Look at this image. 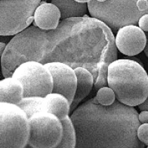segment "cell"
<instances>
[{
  "label": "cell",
  "mask_w": 148,
  "mask_h": 148,
  "mask_svg": "<svg viewBox=\"0 0 148 148\" xmlns=\"http://www.w3.org/2000/svg\"><path fill=\"white\" fill-rule=\"evenodd\" d=\"M91 17L105 23L113 32L127 25H136L148 14V0H91L88 3Z\"/></svg>",
  "instance_id": "obj_4"
},
{
  "label": "cell",
  "mask_w": 148,
  "mask_h": 148,
  "mask_svg": "<svg viewBox=\"0 0 148 148\" xmlns=\"http://www.w3.org/2000/svg\"><path fill=\"white\" fill-rule=\"evenodd\" d=\"M138 27L145 32H148V14L142 16L138 21Z\"/></svg>",
  "instance_id": "obj_17"
},
{
  "label": "cell",
  "mask_w": 148,
  "mask_h": 148,
  "mask_svg": "<svg viewBox=\"0 0 148 148\" xmlns=\"http://www.w3.org/2000/svg\"><path fill=\"white\" fill-rule=\"evenodd\" d=\"M61 12V19L86 16L88 3H80L75 0H51Z\"/></svg>",
  "instance_id": "obj_14"
},
{
  "label": "cell",
  "mask_w": 148,
  "mask_h": 148,
  "mask_svg": "<svg viewBox=\"0 0 148 148\" xmlns=\"http://www.w3.org/2000/svg\"><path fill=\"white\" fill-rule=\"evenodd\" d=\"M144 52H145V55L147 56V57L148 58V36L147 37V45H146V47H145V51H144Z\"/></svg>",
  "instance_id": "obj_21"
},
{
  "label": "cell",
  "mask_w": 148,
  "mask_h": 148,
  "mask_svg": "<svg viewBox=\"0 0 148 148\" xmlns=\"http://www.w3.org/2000/svg\"><path fill=\"white\" fill-rule=\"evenodd\" d=\"M74 71L77 77V88L74 99L71 105L70 113H73L78 108V105L89 95L94 86V78L88 69L79 67L75 68Z\"/></svg>",
  "instance_id": "obj_12"
},
{
  "label": "cell",
  "mask_w": 148,
  "mask_h": 148,
  "mask_svg": "<svg viewBox=\"0 0 148 148\" xmlns=\"http://www.w3.org/2000/svg\"><path fill=\"white\" fill-rule=\"evenodd\" d=\"M30 130L28 116L20 107L0 103V148H25Z\"/></svg>",
  "instance_id": "obj_5"
},
{
  "label": "cell",
  "mask_w": 148,
  "mask_h": 148,
  "mask_svg": "<svg viewBox=\"0 0 148 148\" xmlns=\"http://www.w3.org/2000/svg\"><path fill=\"white\" fill-rule=\"evenodd\" d=\"M108 85L114 91L116 99L127 106H139L148 98L147 73L134 60L119 59L110 63Z\"/></svg>",
  "instance_id": "obj_3"
},
{
  "label": "cell",
  "mask_w": 148,
  "mask_h": 148,
  "mask_svg": "<svg viewBox=\"0 0 148 148\" xmlns=\"http://www.w3.org/2000/svg\"><path fill=\"white\" fill-rule=\"evenodd\" d=\"M53 77V92L63 95L73 103L77 88V77L74 69L62 62H50L45 64Z\"/></svg>",
  "instance_id": "obj_9"
},
{
  "label": "cell",
  "mask_w": 148,
  "mask_h": 148,
  "mask_svg": "<svg viewBox=\"0 0 148 148\" xmlns=\"http://www.w3.org/2000/svg\"><path fill=\"white\" fill-rule=\"evenodd\" d=\"M118 59L115 36L106 24L89 17L62 20L56 29L45 30L30 26L14 36L1 56L2 76L12 77L20 64L35 61L43 64L62 62L73 69H88L94 88L108 84V69Z\"/></svg>",
  "instance_id": "obj_1"
},
{
  "label": "cell",
  "mask_w": 148,
  "mask_h": 148,
  "mask_svg": "<svg viewBox=\"0 0 148 148\" xmlns=\"http://www.w3.org/2000/svg\"><path fill=\"white\" fill-rule=\"evenodd\" d=\"M138 108L141 111L142 110H148V98L143 103V104H140L139 106H138Z\"/></svg>",
  "instance_id": "obj_19"
},
{
  "label": "cell",
  "mask_w": 148,
  "mask_h": 148,
  "mask_svg": "<svg viewBox=\"0 0 148 148\" xmlns=\"http://www.w3.org/2000/svg\"><path fill=\"white\" fill-rule=\"evenodd\" d=\"M96 99L98 103L103 106H110L116 101L114 91L107 86L98 90Z\"/></svg>",
  "instance_id": "obj_15"
},
{
  "label": "cell",
  "mask_w": 148,
  "mask_h": 148,
  "mask_svg": "<svg viewBox=\"0 0 148 148\" xmlns=\"http://www.w3.org/2000/svg\"><path fill=\"white\" fill-rule=\"evenodd\" d=\"M24 99V88L22 83L13 77L0 81V103L18 105Z\"/></svg>",
  "instance_id": "obj_13"
},
{
  "label": "cell",
  "mask_w": 148,
  "mask_h": 148,
  "mask_svg": "<svg viewBox=\"0 0 148 148\" xmlns=\"http://www.w3.org/2000/svg\"><path fill=\"white\" fill-rule=\"evenodd\" d=\"M61 19V12L55 5L41 2L34 14V26L45 30H55Z\"/></svg>",
  "instance_id": "obj_11"
},
{
  "label": "cell",
  "mask_w": 148,
  "mask_h": 148,
  "mask_svg": "<svg viewBox=\"0 0 148 148\" xmlns=\"http://www.w3.org/2000/svg\"><path fill=\"white\" fill-rule=\"evenodd\" d=\"M12 77L22 83L24 98L45 97L53 92V77L45 65L35 61L20 64Z\"/></svg>",
  "instance_id": "obj_7"
},
{
  "label": "cell",
  "mask_w": 148,
  "mask_h": 148,
  "mask_svg": "<svg viewBox=\"0 0 148 148\" xmlns=\"http://www.w3.org/2000/svg\"><path fill=\"white\" fill-rule=\"evenodd\" d=\"M147 148H148V146H147Z\"/></svg>",
  "instance_id": "obj_23"
},
{
  "label": "cell",
  "mask_w": 148,
  "mask_h": 148,
  "mask_svg": "<svg viewBox=\"0 0 148 148\" xmlns=\"http://www.w3.org/2000/svg\"><path fill=\"white\" fill-rule=\"evenodd\" d=\"M70 117L76 133V148H145L137 136L141 123L134 107L118 100L103 106L95 96Z\"/></svg>",
  "instance_id": "obj_2"
},
{
  "label": "cell",
  "mask_w": 148,
  "mask_h": 148,
  "mask_svg": "<svg viewBox=\"0 0 148 148\" xmlns=\"http://www.w3.org/2000/svg\"><path fill=\"white\" fill-rule=\"evenodd\" d=\"M30 116L36 112H48L56 115L61 121L69 116L71 104L67 98L59 93L51 92L45 97H26L18 104Z\"/></svg>",
  "instance_id": "obj_8"
},
{
  "label": "cell",
  "mask_w": 148,
  "mask_h": 148,
  "mask_svg": "<svg viewBox=\"0 0 148 148\" xmlns=\"http://www.w3.org/2000/svg\"><path fill=\"white\" fill-rule=\"evenodd\" d=\"M138 120L141 124L148 123V110H142L138 113Z\"/></svg>",
  "instance_id": "obj_18"
},
{
  "label": "cell",
  "mask_w": 148,
  "mask_h": 148,
  "mask_svg": "<svg viewBox=\"0 0 148 148\" xmlns=\"http://www.w3.org/2000/svg\"><path fill=\"white\" fill-rule=\"evenodd\" d=\"M118 51L124 55L134 56L145 51L147 36L145 31L136 25H127L117 31L115 37Z\"/></svg>",
  "instance_id": "obj_10"
},
{
  "label": "cell",
  "mask_w": 148,
  "mask_h": 148,
  "mask_svg": "<svg viewBox=\"0 0 148 148\" xmlns=\"http://www.w3.org/2000/svg\"><path fill=\"white\" fill-rule=\"evenodd\" d=\"M75 1L80 2V3H88L89 2H90L91 0H75Z\"/></svg>",
  "instance_id": "obj_22"
},
{
  "label": "cell",
  "mask_w": 148,
  "mask_h": 148,
  "mask_svg": "<svg viewBox=\"0 0 148 148\" xmlns=\"http://www.w3.org/2000/svg\"><path fill=\"white\" fill-rule=\"evenodd\" d=\"M137 136L141 142L148 146V123L141 124L137 131Z\"/></svg>",
  "instance_id": "obj_16"
},
{
  "label": "cell",
  "mask_w": 148,
  "mask_h": 148,
  "mask_svg": "<svg viewBox=\"0 0 148 148\" xmlns=\"http://www.w3.org/2000/svg\"><path fill=\"white\" fill-rule=\"evenodd\" d=\"M6 47H7V45L5 44V43H4V42H1L0 43V55H1V56H2V54L5 52Z\"/></svg>",
  "instance_id": "obj_20"
},
{
  "label": "cell",
  "mask_w": 148,
  "mask_h": 148,
  "mask_svg": "<svg viewBox=\"0 0 148 148\" xmlns=\"http://www.w3.org/2000/svg\"><path fill=\"white\" fill-rule=\"evenodd\" d=\"M41 0H1L0 35L15 36L30 27Z\"/></svg>",
  "instance_id": "obj_6"
}]
</instances>
